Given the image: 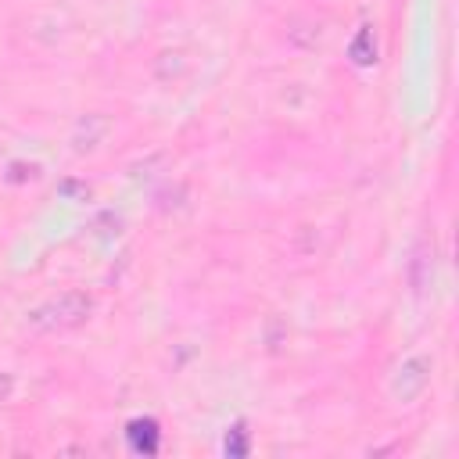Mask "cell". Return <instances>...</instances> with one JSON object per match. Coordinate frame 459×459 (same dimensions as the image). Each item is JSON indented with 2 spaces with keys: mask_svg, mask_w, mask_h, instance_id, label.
Here are the masks:
<instances>
[{
  "mask_svg": "<svg viewBox=\"0 0 459 459\" xmlns=\"http://www.w3.org/2000/svg\"><path fill=\"white\" fill-rule=\"evenodd\" d=\"M130 441H133L137 452H154L158 448V427H154V420H137L130 427Z\"/></svg>",
  "mask_w": 459,
  "mask_h": 459,
  "instance_id": "1",
  "label": "cell"
}]
</instances>
